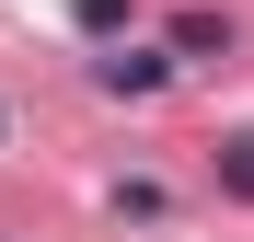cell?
I'll list each match as a JSON object with an SVG mask.
<instances>
[{
	"label": "cell",
	"instance_id": "1",
	"mask_svg": "<svg viewBox=\"0 0 254 242\" xmlns=\"http://www.w3.org/2000/svg\"><path fill=\"white\" fill-rule=\"evenodd\" d=\"M93 81H104L116 104H150L162 81H174V47H104V58H93Z\"/></svg>",
	"mask_w": 254,
	"mask_h": 242
},
{
	"label": "cell",
	"instance_id": "2",
	"mask_svg": "<svg viewBox=\"0 0 254 242\" xmlns=\"http://www.w3.org/2000/svg\"><path fill=\"white\" fill-rule=\"evenodd\" d=\"M174 58H231V12L185 0V12H174Z\"/></svg>",
	"mask_w": 254,
	"mask_h": 242
},
{
	"label": "cell",
	"instance_id": "3",
	"mask_svg": "<svg viewBox=\"0 0 254 242\" xmlns=\"http://www.w3.org/2000/svg\"><path fill=\"white\" fill-rule=\"evenodd\" d=\"M220 185H231L243 208H254V127H243V139H220Z\"/></svg>",
	"mask_w": 254,
	"mask_h": 242
},
{
	"label": "cell",
	"instance_id": "4",
	"mask_svg": "<svg viewBox=\"0 0 254 242\" xmlns=\"http://www.w3.org/2000/svg\"><path fill=\"white\" fill-rule=\"evenodd\" d=\"M127 12H139V0H69V23H81V35H116Z\"/></svg>",
	"mask_w": 254,
	"mask_h": 242
}]
</instances>
